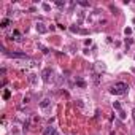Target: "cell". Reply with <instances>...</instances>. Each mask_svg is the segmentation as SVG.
<instances>
[{
    "label": "cell",
    "instance_id": "44dd1931",
    "mask_svg": "<svg viewBox=\"0 0 135 135\" xmlns=\"http://www.w3.org/2000/svg\"><path fill=\"white\" fill-rule=\"evenodd\" d=\"M84 45H86V46H89V45H92V40H91V38H89V40H86V41H84Z\"/></svg>",
    "mask_w": 135,
    "mask_h": 135
},
{
    "label": "cell",
    "instance_id": "ba28073f",
    "mask_svg": "<svg viewBox=\"0 0 135 135\" xmlns=\"http://www.w3.org/2000/svg\"><path fill=\"white\" fill-rule=\"evenodd\" d=\"M95 67H97V70H100V72H105V70H107V65H105L103 62H95Z\"/></svg>",
    "mask_w": 135,
    "mask_h": 135
},
{
    "label": "cell",
    "instance_id": "30bf717a",
    "mask_svg": "<svg viewBox=\"0 0 135 135\" xmlns=\"http://www.w3.org/2000/svg\"><path fill=\"white\" fill-rule=\"evenodd\" d=\"M8 26H10V19H8V18H7V19H3L2 22H0V27H2V29H7Z\"/></svg>",
    "mask_w": 135,
    "mask_h": 135
},
{
    "label": "cell",
    "instance_id": "603a6c76",
    "mask_svg": "<svg viewBox=\"0 0 135 135\" xmlns=\"http://www.w3.org/2000/svg\"><path fill=\"white\" fill-rule=\"evenodd\" d=\"M132 115H134V121H135V108L132 110Z\"/></svg>",
    "mask_w": 135,
    "mask_h": 135
},
{
    "label": "cell",
    "instance_id": "7a4b0ae2",
    "mask_svg": "<svg viewBox=\"0 0 135 135\" xmlns=\"http://www.w3.org/2000/svg\"><path fill=\"white\" fill-rule=\"evenodd\" d=\"M7 56L8 57H16V59H29L26 53H8L7 51Z\"/></svg>",
    "mask_w": 135,
    "mask_h": 135
},
{
    "label": "cell",
    "instance_id": "e0dca14e",
    "mask_svg": "<svg viewBox=\"0 0 135 135\" xmlns=\"http://www.w3.org/2000/svg\"><path fill=\"white\" fill-rule=\"evenodd\" d=\"M124 34H126V35H130V34H132V29H130V27H126V29H124Z\"/></svg>",
    "mask_w": 135,
    "mask_h": 135
},
{
    "label": "cell",
    "instance_id": "9c48e42d",
    "mask_svg": "<svg viewBox=\"0 0 135 135\" xmlns=\"http://www.w3.org/2000/svg\"><path fill=\"white\" fill-rule=\"evenodd\" d=\"M76 86H80V88H86V81L83 80V78H76Z\"/></svg>",
    "mask_w": 135,
    "mask_h": 135
},
{
    "label": "cell",
    "instance_id": "ac0fdd59",
    "mask_svg": "<svg viewBox=\"0 0 135 135\" xmlns=\"http://www.w3.org/2000/svg\"><path fill=\"white\" fill-rule=\"evenodd\" d=\"M92 76H94V83H95V84H99V81H100V80H99V75H97V73H94Z\"/></svg>",
    "mask_w": 135,
    "mask_h": 135
},
{
    "label": "cell",
    "instance_id": "8fae6325",
    "mask_svg": "<svg viewBox=\"0 0 135 135\" xmlns=\"http://www.w3.org/2000/svg\"><path fill=\"white\" fill-rule=\"evenodd\" d=\"M113 108H115L116 111H121V110H122V105H121L119 102H113Z\"/></svg>",
    "mask_w": 135,
    "mask_h": 135
},
{
    "label": "cell",
    "instance_id": "5b68a950",
    "mask_svg": "<svg viewBox=\"0 0 135 135\" xmlns=\"http://www.w3.org/2000/svg\"><path fill=\"white\" fill-rule=\"evenodd\" d=\"M43 135H56V127H53V126L46 127L45 130H43Z\"/></svg>",
    "mask_w": 135,
    "mask_h": 135
},
{
    "label": "cell",
    "instance_id": "2e32d148",
    "mask_svg": "<svg viewBox=\"0 0 135 135\" xmlns=\"http://www.w3.org/2000/svg\"><path fill=\"white\" fill-rule=\"evenodd\" d=\"M119 113V118L121 119H126V118H127V115H126V111H124V110H121V111H118Z\"/></svg>",
    "mask_w": 135,
    "mask_h": 135
},
{
    "label": "cell",
    "instance_id": "5bb4252c",
    "mask_svg": "<svg viewBox=\"0 0 135 135\" xmlns=\"http://www.w3.org/2000/svg\"><path fill=\"white\" fill-rule=\"evenodd\" d=\"M41 8L45 10V11H49V10H51V5H49V3H43Z\"/></svg>",
    "mask_w": 135,
    "mask_h": 135
},
{
    "label": "cell",
    "instance_id": "9a60e30c",
    "mask_svg": "<svg viewBox=\"0 0 135 135\" xmlns=\"http://www.w3.org/2000/svg\"><path fill=\"white\" fill-rule=\"evenodd\" d=\"M10 97H11V92H10V91H5V92H3V99H5V100H8Z\"/></svg>",
    "mask_w": 135,
    "mask_h": 135
},
{
    "label": "cell",
    "instance_id": "4fadbf2b",
    "mask_svg": "<svg viewBox=\"0 0 135 135\" xmlns=\"http://www.w3.org/2000/svg\"><path fill=\"white\" fill-rule=\"evenodd\" d=\"M29 81H30L32 84H34L35 81H37V75H35V73H32V75H30V76H29Z\"/></svg>",
    "mask_w": 135,
    "mask_h": 135
},
{
    "label": "cell",
    "instance_id": "ffe728a7",
    "mask_svg": "<svg viewBox=\"0 0 135 135\" xmlns=\"http://www.w3.org/2000/svg\"><path fill=\"white\" fill-rule=\"evenodd\" d=\"M81 7H89V2H78Z\"/></svg>",
    "mask_w": 135,
    "mask_h": 135
},
{
    "label": "cell",
    "instance_id": "7402d4cb",
    "mask_svg": "<svg viewBox=\"0 0 135 135\" xmlns=\"http://www.w3.org/2000/svg\"><path fill=\"white\" fill-rule=\"evenodd\" d=\"M130 43H134V40L132 38H126V45H130Z\"/></svg>",
    "mask_w": 135,
    "mask_h": 135
},
{
    "label": "cell",
    "instance_id": "277c9868",
    "mask_svg": "<svg viewBox=\"0 0 135 135\" xmlns=\"http://www.w3.org/2000/svg\"><path fill=\"white\" fill-rule=\"evenodd\" d=\"M11 40H14L16 43H21V41H22V35H21V32H19V30H13Z\"/></svg>",
    "mask_w": 135,
    "mask_h": 135
},
{
    "label": "cell",
    "instance_id": "6da1fadb",
    "mask_svg": "<svg viewBox=\"0 0 135 135\" xmlns=\"http://www.w3.org/2000/svg\"><path fill=\"white\" fill-rule=\"evenodd\" d=\"M127 91H129V84L124 83V81L115 83V86H111V89H110V92H111L113 95H124Z\"/></svg>",
    "mask_w": 135,
    "mask_h": 135
},
{
    "label": "cell",
    "instance_id": "7c38bea8",
    "mask_svg": "<svg viewBox=\"0 0 135 135\" xmlns=\"http://www.w3.org/2000/svg\"><path fill=\"white\" fill-rule=\"evenodd\" d=\"M70 32H72V34H78V32H81V30L78 29V26H72L70 27Z\"/></svg>",
    "mask_w": 135,
    "mask_h": 135
},
{
    "label": "cell",
    "instance_id": "cb8c5ba5",
    "mask_svg": "<svg viewBox=\"0 0 135 135\" xmlns=\"http://www.w3.org/2000/svg\"><path fill=\"white\" fill-rule=\"evenodd\" d=\"M134 59H135V54H134Z\"/></svg>",
    "mask_w": 135,
    "mask_h": 135
},
{
    "label": "cell",
    "instance_id": "52a82bcc",
    "mask_svg": "<svg viewBox=\"0 0 135 135\" xmlns=\"http://www.w3.org/2000/svg\"><path fill=\"white\" fill-rule=\"evenodd\" d=\"M49 103H51V100L48 99V97H45V99L40 102V108H48V107H49Z\"/></svg>",
    "mask_w": 135,
    "mask_h": 135
},
{
    "label": "cell",
    "instance_id": "8992f818",
    "mask_svg": "<svg viewBox=\"0 0 135 135\" xmlns=\"http://www.w3.org/2000/svg\"><path fill=\"white\" fill-rule=\"evenodd\" d=\"M37 32H38V34H46L48 29L45 27V24H43V22H38V24H37Z\"/></svg>",
    "mask_w": 135,
    "mask_h": 135
},
{
    "label": "cell",
    "instance_id": "3957f363",
    "mask_svg": "<svg viewBox=\"0 0 135 135\" xmlns=\"http://www.w3.org/2000/svg\"><path fill=\"white\" fill-rule=\"evenodd\" d=\"M51 75H53V70H51V68H45V70H43V73H41L43 81H45V83H48V81H49V76H51Z\"/></svg>",
    "mask_w": 135,
    "mask_h": 135
},
{
    "label": "cell",
    "instance_id": "d6986e66",
    "mask_svg": "<svg viewBox=\"0 0 135 135\" xmlns=\"http://www.w3.org/2000/svg\"><path fill=\"white\" fill-rule=\"evenodd\" d=\"M56 5H57V7H65V2H62V0H57V2H56Z\"/></svg>",
    "mask_w": 135,
    "mask_h": 135
}]
</instances>
